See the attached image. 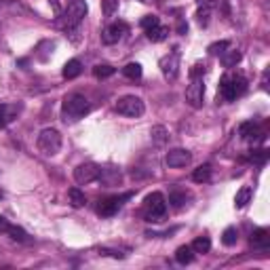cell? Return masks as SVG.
<instances>
[{
    "label": "cell",
    "instance_id": "obj_1",
    "mask_svg": "<svg viewBox=\"0 0 270 270\" xmlns=\"http://www.w3.org/2000/svg\"><path fill=\"white\" fill-rule=\"evenodd\" d=\"M91 112V106H89V99L81 93H72L63 99V106H61V118L66 123H76L85 118L87 114Z\"/></svg>",
    "mask_w": 270,
    "mask_h": 270
},
{
    "label": "cell",
    "instance_id": "obj_2",
    "mask_svg": "<svg viewBox=\"0 0 270 270\" xmlns=\"http://www.w3.org/2000/svg\"><path fill=\"white\" fill-rule=\"evenodd\" d=\"M247 91V81L241 76V74H226L222 76L220 81V89H218V95L224 101H234L236 97H241V95Z\"/></svg>",
    "mask_w": 270,
    "mask_h": 270
},
{
    "label": "cell",
    "instance_id": "obj_3",
    "mask_svg": "<svg viewBox=\"0 0 270 270\" xmlns=\"http://www.w3.org/2000/svg\"><path fill=\"white\" fill-rule=\"evenodd\" d=\"M87 11H89V6H87L85 0H72V2L68 4V9L63 11L61 19L57 21V26L66 28V30H72L76 26H81V21L85 19Z\"/></svg>",
    "mask_w": 270,
    "mask_h": 270
},
{
    "label": "cell",
    "instance_id": "obj_4",
    "mask_svg": "<svg viewBox=\"0 0 270 270\" xmlns=\"http://www.w3.org/2000/svg\"><path fill=\"white\" fill-rule=\"evenodd\" d=\"M36 146L45 156H55L61 150V133L57 129H43Z\"/></svg>",
    "mask_w": 270,
    "mask_h": 270
},
{
    "label": "cell",
    "instance_id": "obj_5",
    "mask_svg": "<svg viewBox=\"0 0 270 270\" xmlns=\"http://www.w3.org/2000/svg\"><path fill=\"white\" fill-rule=\"evenodd\" d=\"M144 209L148 222H161L167 216V201L161 192H152L144 198Z\"/></svg>",
    "mask_w": 270,
    "mask_h": 270
},
{
    "label": "cell",
    "instance_id": "obj_6",
    "mask_svg": "<svg viewBox=\"0 0 270 270\" xmlns=\"http://www.w3.org/2000/svg\"><path fill=\"white\" fill-rule=\"evenodd\" d=\"M116 112L123 116H129V118H139L146 112V106H144V101L139 97H135V95H125V97L116 101Z\"/></svg>",
    "mask_w": 270,
    "mask_h": 270
},
{
    "label": "cell",
    "instance_id": "obj_7",
    "mask_svg": "<svg viewBox=\"0 0 270 270\" xmlns=\"http://www.w3.org/2000/svg\"><path fill=\"white\" fill-rule=\"evenodd\" d=\"M131 196H133L131 192H125V194H121V196H110V198H104V201H99V205H97V213H99V216H104V218L114 216V213L121 211L123 203H125V201H129Z\"/></svg>",
    "mask_w": 270,
    "mask_h": 270
},
{
    "label": "cell",
    "instance_id": "obj_8",
    "mask_svg": "<svg viewBox=\"0 0 270 270\" xmlns=\"http://www.w3.org/2000/svg\"><path fill=\"white\" fill-rule=\"evenodd\" d=\"M99 171H101L99 165L83 163V165H78L74 169V180H76V184H91V181H95L99 178Z\"/></svg>",
    "mask_w": 270,
    "mask_h": 270
},
{
    "label": "cell",
    "instance_id": "obj_9",
    "mask_svg": "<svg viewBox=\"0 0 270 270\" xmlns=\"http://www.w3.org/2000/svg\"><path fill=\"white\" fill-rule=\"evenodd\" d=\"M203 97H205L203 78H194V81L186 87V101H188V106L190 108H201L203 106Z\"/></svg>",
    "mask_w": 270,
    "mask_h": 270
},
{
    "label": "cell",
    "instance_id": "obj_10",
    "mask_svg": "<svg viewBox=\"0 0 270 270\" xmlns=\"http://www.w3.org/2000/svg\"><path fill=\"white\" fill-rule=\"evenodd\" d=\"M161 72L167 81H176L178 72H180V53H171L165 55L161 59Z\"/></svg>",
    "mask_w": 270,
    "mask_h": 270
},
{
    "label": "cell",
    "instance_id": "obj_11",
    "mask_svg": "<svg viewBox=\"0 0 270 270\" xmlns=\"http://www.w3.org/2000/svg\"><path fill=\"white\" fill-rule=\"evenodd\" d=\"M165 161H167V165H169V167H173V169H180V167L190 165V161H192V154H190L188 150H184V148H173V150L167 152Z\"/></svg>",
    "mask_w": 270,
    "mask_h": 270
},
{
    "label": "cell",
    "instance_id": "obj_12",
    "mask_svg": "<svg viewBox=\"0 0 270 270\" xmlns=\"http://www.w3.org/2000/svg\"><path fill=\"white\" fill-rule=\"evenodd\" d=\"M125 32H127L125 23H112V26H108L104 32H101V43L104 45H116L123 38Z\"/></svg>",
    "mask_w": 270,
    "mask_h": 270
},
{
    "label": "cell",
    "instance_id": "obj_13",
    "mask_svg": "<svg viewBox=\"0 0 270 270\" xmlns=\"http://www.w3.org/2000/svg\"><path fill=\"white\" fill-rule=\"evenodd\" d=\"M239 135L243 139H251V141H262V139H264V133L260 131L258 123H253V121L241 123L239 125Z\"/></svg>",
    "mask_w": 270,
    "mask_h": 270
},
{
    "label": "cell",
    "instance_id": "obj_14",
    "mask_svg": "<svg viewBox=\"0 0 270 270\" xmlns=\"http://www.w3.org/2000/svg\"><path fill=\"white\" fill-rule=\"evenodd\" d=\"M251 247L253 249H260V251H268V247H270V230H266V228L253 230V234H251Z\"/></svg>",
    "mask_w": 270,
    "mask_h": 270
},
{
    "label": "cell",
    "instance_id": "obj_15",
    "mask_svg": "<svg viewBox=\"0 0 270 270\" xmlns=\"http://www.w3.org/2000/svg\"><path fill=\"white\" fill-rule=\"evenodd\" d=\"M97 180L104 186H118V184H121V171L112 169V167H108V169H101L99 171V178Z\"/></svg>",
    "mask_w": 270,
    "mask_h": 270
},
{
    "label": "cell",
    "instance_id": "obj_16",
    "mask_svg": "<svg viewBox=\"0 0 270 270\" xmlns=\"http://www.w3.org/2000/svg\"><path fill=\"white\" fill-rule=\"evenodd\" d=\"M81 72H83V63L78 59H70L66 66H63V70H61L63 78H68V81H74L76 76H81Z\"/></svg>",
    "mask_w": 270,
    "mask_h": 270
},
{
    "label": "cell",
    "instance_id": "obj_17",
    "mask_svg": "<svg viewBox=\"0 0 270 270\" xmlns=\"http://www.w3.org/2000/svg\"><path fill=\"white\" fill-rule=\"evenodd\" d=\"M146 36H148V41H152V43H163L165 38L169 36V28H165L158 23V26L146 30Z\"/></svg>",
    "mask_w": 270,
    "mask_h": 270
},
{
    "label": "cell",
    "instance_id": "obj_18",
    "mask_svg": "<svg viewBox=\"0 0 270 270\" xmlns=\"http://www.w3.org/2000/svg\"><path fill=\"white\" fill-rule=\"evenodd\" d=\"M211 165H201V167H196L194 173H192V180L196 181V184H207V181L211 180Z\"/></svg>",
    "mask_w": 270,
    "mask_h": 270
},
{
    "label": "cell",
    "instance_id": "obj_19",
    "mask_svg": "<svg viewBox=\"0 0 270 270\" xmlns=\"http://www.w3.org/2000/svg\"><path fill=\"white\" fill-rule=\"evenodd\" d=\"M194 260V251H192V247L190 245H181V247H178V251H176V262L178 264H190V262Z\"/></svg>",
    "mask_w": 270,
    "mask_h": 270
},
{
    "label": "cell",
    "instance_id": "obj_20",
    "mask_svg": "<svg viewBox=\"0 0 270 270\" xmlns=\"http://www.w3.org/2000/svg\"><path fill=\"white\" fill-rule=\"evenodd\" d=\"M68 196H70V205H72L74 209H81V207H85V205H87V196L78 188H70Z\"/></svg>",
    "mask_w": 270,
    "mask_h": 270
},
{
    "label": "cell",
    "instance_id": "obj_21",
    "mask_svg": "<svg viewBox=\"0 0 270 270\" xmlns=\"http://www.w3.org/2000/svg\"><path fill=\"white\" fill-rule=\"evenodd\" d=\"M123 74L127 78H131V81H139L141 74H144V70H141V66L137 61H131V63H127V66L123 68Z\"/></svg>",
    "mask_w": 270,
    "mask_h": 270
},
{
    "label": "cell",
    "instance_id": "obj_22",
    "mask_svg": "<svg viewBox=\"0 0 270 270\" xmlns=\"http://www.w3.org/2000/svg\"><path fill=\"white\" fill-rule=\"evenodd\" d=\"M249 198H251V188H249V186H243L239 192H236V196H234V207H236V209L247 207Z\"/></svg>",
    "mask_w": 270,
    "mask_h": 270
},
{
    "label": "cell",
    "instance_id": "obj_23",
    "mask_svg": "<svg viewBox=\"0 0 270 270\" xmlns=\"http://www.w3.org/2000/svg\"><path fill=\"white\" fill-rule=\"evenodd\" d=\"M190 247H192L194 253H209V249H211V241H209V236H196Z\"/></svg>",
    "mask_w": 270,
    "mask_h": 270
},
{
    "label": "cell",
    "instance_id": "obj_24",
    "mask_svg": "<svg viewBox=\"0 0 270 270\" xmlns=\"http://www.w3.org/2000/svg\"><path fill=\"white\" fill-rule=\"evenodd\" d=\"M220 57H222V63H224V68H234L236 63L241 61L243 55H241V51H228V53H222Z\"/></svg>",
    "mask_w": 270,
    "mask_h": 270
},
{
    "label": "cell",
    "instance_id": "obj_25",
    "mask_svg": "<svg viewBox=\"0 0 270 270\" xmlns=\"http://www.w3.org/2000/svg\"><path fill=\"white\" fill-rule=\"evenodd\" d=\"M236 241H239V230L234 226H228L224 230V234H222V243H224L226 247H232V245H236Z\"/></svg>",
    "mask_w": 270,
    "mask_h": 270
},
{
    "label": "cell",
    "instance_id": "obj_26",
    "mask_svg": "<svg viewBox=\"0 0 270 270\" xmlns=\"http://www.w3.org/2000/svg\"><path fill=\"white\" fill-rule=\"evenodd\" d=\"M114 72L116 70L112 68V66H108V63H99V66H95L93 68V74H95V78H110V76H114Z\"/></svg>",
    "mask_w": 270,
    "mask_h": 270
},
{
    "label": "cell",
    "instance_id": "obj_27",
    "mask_svg": "<svg viewBox=\"0 0 270 270\" xmlns=\"http://www.w3.org/2000/svg\"><path fill=\"white\" fill-rule=\"evenodd\" d=\"M209 17H211V6H198V11H196L198 26L207 28V26H209Z\"/></svg>",
    "mask_w": 270,
    "mask_h": 270
},
{
    "label": "cell",
    "instance_id": "obj_28",
    "mask_svg": "<svg viewBox=\"0 0 270 270\" xmlns=\"http://www.w3.org/2000/svg\"><path fill=\"white\" fill-rule=\"evenodd\" d=\"M150 135H152L154 144H158V146H161V144H165V141H167V137H169V133H167V129H165V127H161V125H158V127H154V129L150 131Z\"/></svg>",
    "mask_w": 270,
    "mask_h": 270
},
{
    "label": "cell",
    "instance_id": "obj_29",
    "mask_svg": "<svg viewBox=\"0 0 270 270\" xmlns=\"http://www.w3.org/2000/svg\"><path fill=\"white\" fill-rule=\"evenodd\" d=\"M186 198H188L186 192H178V190H176V192H171V194H169V203H171L176 209H181V207L186 205Z\"/></svg>",
    "mask_w": 270,
    "mask_h": 270
},
{
    "label": "cell",
    "instance_id": "obj_30",
    "mask_svg": "<svg viewBox=\"0 0 270 270\" xmlns=\"http://www.w3.org/2000/svg\"><path fill=\"white\" fill-rule=\"evenodd\" d=\"M118 9V0H101V13L106 15V17H112Z\"/></svg>",
    "mask_w": 270,
    "mask_h": 270
},
{
    "label": "cell",
    "instance_id": "obj_31",
    "mask_svg": "<svg viewBox=\"0 0 270 270\" xmlns=\"http://www.w3.org/2000/svg\"><path fill=\"white\" fill-rule=\"evenodd\" d=\"M6 234H11V239H13V241H19V243L28 241V234H26V230H23V228H19V226H11V228H9V232H6Z\"/></svg>",
    "mask_w": 270,
    "mask_h": 270
},
{
    "label": "cell",
    "instance_id": "obj_32",
    "mask_svg": "<svg viewBox=\"0 0 270 270\" xmlns=\"http://www.w3.org/2000/svg\"><path fill=\"white\" fill-rule=\"evenodd\" d=\"M230 46V43L228 41H220V43H213V45H209V53L211 55H222V53H226V49Z\"/></svg>",
    "mask_w": 270,
    "mask_h": 270
},
{
    "label": "cell",
    "instance_id": "obj_33",
    "mask_svg": "<svg viewBox=\"0 0 270 270\" xmlns=\"http://www.w3.org/2000/svg\"><path fill=\"white\" fill-rule=\"evenodd\" d=\"M11 121H13L11 108H9V106H0V129H2V127H6Z\"/></svg>",
    "mask_w": 270,
    "mask_h": 270
},
{
    "label": "cell",
    "instance_id": "obj_34",
    "mask_svg": "<svg viewBox=\"0 0 270 270\" xmlns=\"http://www.w3.org/2000/svg\"><path fill=\"white\" fill-rule=\"evenodd\" d=\"M158 23H161V19L156 17V15H146L144 19L139 21V26L144 28V30H150V28H154V26H158Z\"/></svg>",
    "mask_w": 270,
    "mask_h": 270
},
{
    "label": "cell",
    "instance_id": "obj_35",
    "mask_svg": "<svg viewBox=\"0 0 270 270\" xmlns=\"http://www.w3.org/2000/svg\"><path fill=\"white\" fill-rule=\"evenodd\" d=\"M188 74H190V78H192V81H194V78H203V74H205V63H201V61L194 63V66L190 68Z\"/></svg>",
    "mask_w": 270,
    "mask_h": 270
},
{
    "label": "cell",
    "instance_id": "obj_36",
    "mask_svg": "<svg viewBox=\"0 0 270 270\" xmlns=\"http://www.w3.org/2000/svg\"><path fill=\"white\" fill-rule=\"evenodd\" d=\"M266 158H268V150H253L251 152L253 163H266Z\"/></svg>",
    "mask_w": 270,
    "mask_h": 270
},
{
    "label": "cell",
    "instance_id": "obj_37",
    "mask_svg": "<svg viewBox=\"0 0 270 270\" xmlns=\"http://www.w3.org/2000/svg\"><path fill=\"white\" fill-rule=\"evenodd\" d=\"M9 228H11V224H9V220H6V218H2V216H0V234L9 232Z\"/></svg>",
    "mask_w": 270,
    "mask_h": 270
},
{
    "label": "cell",
    "instance_id": "obj_38",
    "mask_svg": "<svg viewBox=\"0 0 270 270\" xmlns=\"http://www.w3.org/2000/svg\"><path fill=\"white\" fill-rule=\"evenodd\" d=\"M196 4H198V6H211V9H213L216 0H196Z\"/></svg>",
    "mask_w": 270,
    "mask_h": 270
},
{
    "label": "cell",
    "instance_id": "obj_39",
    "mask_svg": "<svg viewBox=\"0 0 270 270\" xmlns=\"http://www.w3.org/2000/svg\"><path fill=\"white\" fill-rule=\"evenodd\" d=\"M49 4L55 9V13H61V4H59V0H49Z\"/></svg>",
    "mask_w": 270,
    "mask_h": 270
},
{
    "label": "cell",
    "instance_id": "obj_40",
    "mask_svg": "<svg viewBox=\"0 0 270 270\" xmlns=\"http://www.w3.org/2000/svg\"><path fill=\"white\" fill-rule=\"evenodd\" d=\"M178 30L181 32V34H184V32H188V23H184V21H181L180 26H178Z\"/></svg>",
    "mask_w": 270,
    "mask_h": 270
}]
</instances>
